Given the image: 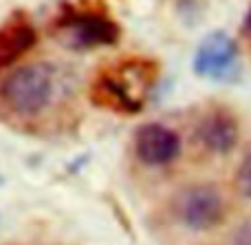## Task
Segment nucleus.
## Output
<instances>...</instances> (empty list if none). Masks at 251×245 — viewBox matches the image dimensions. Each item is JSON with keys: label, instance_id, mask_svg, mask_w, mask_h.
<instances>
[{"label": "nucleus", "instance_id": "obj_1", "mask_svg": "<svg viewBox=\"0 0 251 245\" xmlns=\"http://www.w3.org/2000/svg\"><path fill=\"white\" fill-rule=\"evenodd\" d=\"M53 95V69L47 62H33L13 69L0 84V97L16 115H38Z\"/></svg>", "mask_w": 251, "mask_h": 245}, {"label": "nucleus", "instance_id": "obj_2", "mask_svg": "<svg viewBox=\"0 0 251 245\" xmlns=\"http://www.w3.org/2000/svg\"><path fill=\"white\" fill-rule=\"evenodd\" d=\"M178 223L194 232H209L218 228L227 217V203L223 192L212 184H192L181 188L172 201Z\"/></svg>", "mask_w": 251, "mask_h": 245}, {"label": "nucleus", "instance_id": "obj_3", "mask_svg": "<svg viewBox=\"0 0 251 245\" xmlns=\"http://www.w3.org/2000/svg\"><path fill=\"white\" fill-rule=\"evenodd\" d=\"M148 88H150V75L139 64H126L110 71L108 75L97 82L95 97L106 106H113L126 113H137L143 104Z\"/></svg>", "mask_w": 251, "mask_h": 245}, {"label": "nucleus", "instance_id": "obj_4", "mask_svg": "<svg viewBox=\"0 0 251 245\" xmlns=\"http://www.w3.org/2000/svg\"><path fill=\"white\" fill-rule=\"evenodd\" d=\"M134 153L146 166H168L181 153V139L163 124H143L134 135Z\"/></svg>", "mask_w": 251, "mask_h": 245}, {"label": "nucleus", "instance_id": "obj_5", "mask_svg": "<svg viewBox=\"0 0 251 245\" xmlns=\"http://www.w3.org/2000/svg\"><path fill=\"white\" fill-rule=\"evenodd\" d=\"M60 33L75 49H91L110 44L117 38V27L101 16L91 13H69L60 22Z\"/></svg>", "mask_w": 251, "mask_h": 245}, {"label": "nucleus", "instance_id": "obj_6", "mask_svg": "<svg viewBox=\"0 0 251 245\" xmlns=\"http://www.w3.org/2000/svg\"><path fill=\"white\" fill-rule=\"evenodd\" d=\"M236 64V44L225 33H214L199 47L196 53V73L212 80H223L234 71Z\"/></svg>", "mask_w": 251, "mask_h": 245}, {"label": "nucleus", "instance_id": "obj_7", "mask_svg": "<svg viewBox=\"0 0 251 245\" xmlns=\"http://www.w3.org/2000/svg\"><path fill=\"white\" fill-rule=\"evenodd\" d=\"M199 141L216 155H225L238 144V122L225 110H216L199 124Z\"/></svg>", "mask_w": 251, "mask_h": 245}, {"label": "nucleus", "instance_id": "obj_8", "mask_svg": "<svg viewBox=\"0 0 251 245\" xmlns=\"http://www.w3.org/2000/svg\"><path fill=\"white\" fill-rule=\"evenodd\" d=\"M35 40L38 35H35L33 25L26 22L22 16L0 27V69H7L20 60L35 44Z\"/></svg>", "mask_w": 251, "mask_h": 245}, {"label": "nucleus", "instance_id": "obj_9", "mask_svg": "<svg viewBox=\"0 0 251 245\" xmlns=\"http://www.w3.org/2000/svg\"><path fill=\"white\" fill-rule=\"evenodd\" d=\"M236 186H238V192L243 194L245 199L251 201V148L245 153L243 162L238 166V172H236Z\"/></svg>", "mask_w": 251, "mask_h": 245}, {"label": "nucleus", "instance_id": "obj_10", "mask_svg": "<svg viewBox=\"0 0 251 245\" xmlns=\"http://www.w3.org/2000/svg\"><path fill=\"white\" fill-rule=\"evenodd\" d=\"M229 245H251V221H245L234 230Z\"/></svg>", "mask_w": 251, "mask_h": 245}]
</instances>
